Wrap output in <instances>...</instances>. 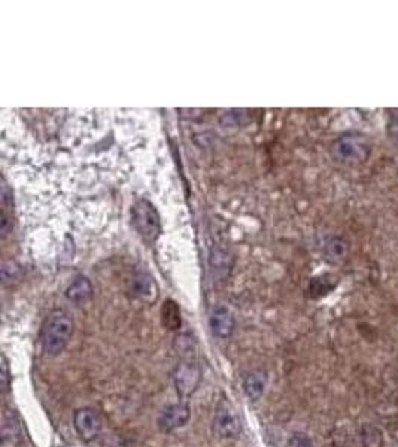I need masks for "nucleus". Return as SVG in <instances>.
<instances>
[{"instance_id":"nucleus-11","label":"nucleus","mask_w":398,"mask_h":447,"mask_svg":"<svg viewBox=\"0 0 398 447\" xmlns=\"http://www.w3.org/2000/svg\"><path fill=\"white\" fill-rule=\"evenodd\" d=\"M21 441V425L15 413H6L2 423V444L4 447H17Z\"/></svg>"},{"instance_id":"nucleus-17","label":"nucleus","mask_w":398,"mask_h":447,"mask_svg":"<svg viewBox=\"0 0 398 447\" xmlns=\"http://www.w3.org/2000/svg\"><path fill=\"white\" fill-rule=\"evenodd\" d=\"M287 447H313V443L308 434L294 432L289 437Z\"/></svg>"},{"instance_id":"nucleus-15","label":"nucleus","mask_w":398,"mask_h":447,"mask_svg":"<svg viewBox=\"0 0 398 447\" xmlns=\"http://www.w3.org/2000/svg\"><path fill=\"white\" fill-rule=\"evenodd\" d=\"M163 315H165V316L169 315V317H165V319H167V321H166V325H169L172 329L178 328V325H181L179 310H178L177 304H174V303H172V301L166 303L165 308H163Z\"/></svg>"},{"instance_id":"nucleus-8","label":"nucleus","mask_w":398,"mask_h":447,"mask_svg":"<svg viewBox=\"0 0 398 447\" xmlns=\"http://www.w3.org/2000/svg\"><path fill=\"white\" fill-rule=\"evenodd\" d=\"M210 328H212V333L215 337L221 340H227L231 337L234 331V317L231 312L222 305L214 309L212 315H210Z\"/></svg>"},{"instance_id":"nucleus-9","label":"nucleus","mask_w":398,"mask_h":447,"mask_svg":"<svg viewBox=\"0 0 398 447\" xmlns=\"http://www.w3.org/2000/svg\"><path fill=\"white\" fill-rule=\"evenodd\" d=\"M267 386V376L261 370H252L243 376L242 387L243 394L247 395L251 401H259L266 392Z\"/></svg>"},{"instance_id":"nucleus-16","label":"nucleus","mask_w":398,"mask_h":447,"mask_svg":"<svg viewBox=\"0 0 398 447\" xmlns=\"http://www.w3.org/2000/svg\"><path fill=\"white\" fill-rule=\"evenodd\" d=\"M151 289H152V284L151 279L146 277L145 275H139L135 280V292L136 296L146 298L148 296H151Z\"/></svg>"},{"instance_id":"nucleus-3","label":"nucleus","mask_w":398,"mask_h":447,"mask_svg":"<svg viewBox=\"0 0 398 447\" xmlns=\"http://www.w3.org/2000/svg\"><path fill=\"white\" fill-rule=\"evenodd\" d=\"M212 429L219 439H236L242 431L240 419L236 410L226 398H222L217 406Z\"/></svg>"},{"instance_id":"nucleus-18","label":"nucleus","mask_w":398,"mask_h":447,"mask_svg":"<svg viewBox=\"0 0 398 447\" xmlns=\"http://www.w3.org/2000/svg\"><path fill=\"white\" fill-rule=\"evenodd\" d=\"M2 373H0V383H2V392L6 394L9 391V385H11V374H9V366H8V359L5 355H2Z\"/></svg>"},{"instance_id":"nucleus-5","label":"nucleus","mask_w":398,"mask_h":447,"mask_svg":"<svg viewBox=\"0 0 398 447\" xmlns=\"http://www.w3.org/2000/svg\"><path fill=\"white\" fill-rule=\"evenodd\" d=\"M174 386H177L178 395L182 399L190 398L200 386L202 382V370L198 364L193 361H184L177 366L173 373Z\"/></svg>"},{"instance_id":"nucleus-12","label":"nucleus","mask_w":398,"mask_h":447,"mask_svg":"<svg viewBox=\"0 0 398 447\" xmlns=\"http://www.w3.org/2000/svg\"><path fill=\"white\" fill-rule=\"evenodd\" d=\"M210 267H212V273L217 280H224L228 276L230 272V258L222 251H214L212 256H210Z\"/></svg>"},{"instance_id":"nucleus-13","label":"nucleus","mask_w":398,"mask_h":447,"mask_svg":"<svg viewBox=\"0 0 398 447\" xmlns=\"http://www.w3.org/2000/svg\"><path fill=\"white\" fill-rule=\"evenodd\" d=\"M361 440L364 447H382V432L373 425H366L361 431Z\"/></svg>"},{"instance_id":"nucleus-2","label":"nucleus","mask_w":398,"mask_h":447,"mask_svg":"<svg viewBox=\"0 0 398 447\" xmlns=\"http://www.w3.org/2000/svg\"><path fill=\"white\" fill-rule=\"evenodd\" d=\"M371 144L369 139L359 135H346L338 137L333 145V156L341 163L357 164L370 157Z\"/></svg>"},{"instance_id":"nucleus-1","label":"nucleus","mask_w":398,"mask_h":447,"mask_svg":"<svg viewBox=\"0 0 398 447\" xmlns=\"http://www.w3.org/2000/svg\"><path fill=\"white\" fill-rule=\"evenodd\" d=\"M74 336V321L66 312H54L42 331V348L48 357H58Z\"/></svg>"},{"instance_id":"nucleus-6","label":"nucleus","mask_w":398,"mask_h":447,"mask_svg":"<svg viewBox=\"0 0 398 447\" xmlns=\"http://www.w3.org/2000/svg\"><path fill=\"white\" fill-rule=\"evenodd\" d=\"M74 427L81 440L92 441L96 440L102 431V419L96 410L90 407L78 408L74 415Z\"/></svg>"},{"instance_id":"nucleus-10","label":"nucleus","mask_w":398,"mask_h":447,"mask_svg":"<svg viewBox=\"0 0 398 447\" xmlns=\"http://www.w3.org/2000/svg\"><path fill=\"white\" fill-rule=\"evenodd\" d=\"M92 292H95V288H92L90 279L85 276H78L66 289V298L75 304H83L92 297Z\"/></svg>"},{"instance_id":"nucleus-14","label":"nucleus","mask_w":398,"mask_h":447,"mask_svg":"<svg viewBox=\"0 0 398 447\" xmlns=\"http://www.w3.org/2000/svg\"><path fill=\"white\" fill-rule=\"evenodd\" d=\"M346 249H348L346 243L338 238H333L331 240L327 242V246H325L327 255H329L330 258H334V260H337V258H343L346 254Z\"/></svg>"},{"instance_id":"nucleus-7","label":"nucleus","mask_w":398,"mask_h":447,"mask_svg":"<svg viewBox=\"0 0 398 447\" xmlns=\"http://www.w3.org/2000/svg\"><path fill=\"white\" fill-rule=\"evenodd\" d=\"M190 416H191V410L188 404L185 403L170 404L161 410V413L157 419L158 428L163 432H172L174 429L184 427L185 423L190 420Z\"/></svg>"},{"instance_id":"nucleus-4","label":"nucleus","mask_w":398,"mask_h":447,"mask_svg":"<svg viewBox=\"0 0 398 447\" xmlns=\"http://www.w3.org/2000/svg\"><path fill=\"white\" fill-rule=\"evenodd\" d=\"M132 219L136 230L146 240H154L160 233V218L157 210L146 200H139L133 206Z\"/></svg>"}]
</instances>
